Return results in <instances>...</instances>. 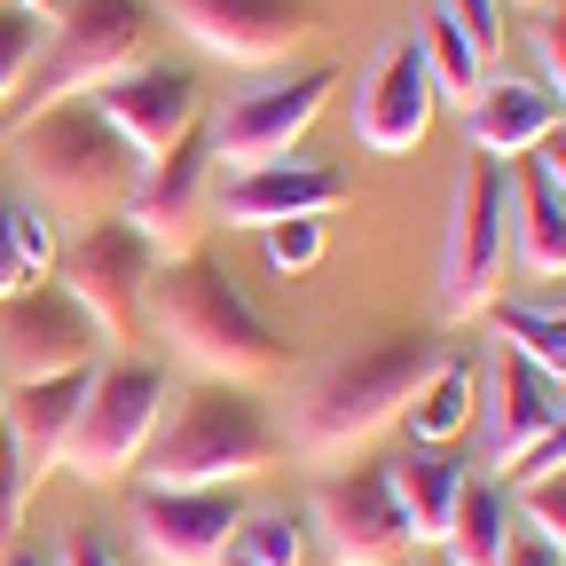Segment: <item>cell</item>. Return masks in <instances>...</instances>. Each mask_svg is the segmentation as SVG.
<instances>
[{
	"instance_id": "cell-1",
	"label": "cell",
	"mask_w": 566,
	"mask_h": 566,
	"mask_svg": "<svg viewBox=\"0 0 566 566\" xmlns=\"http://www.w3.org/2000/svg\"><path fill=\"white\" fill-rule=\"evenodd\" d=\"M142 331H158V346H174L181 363L212 386H260L283 370V338L260 323V307L237 292L229 268H212L205 252L189 260H158L150 275V307Z\"/></svg>"
},
{
	"instance_id": "cell-2",
	"label": "cell",
	"mask_w": 566,
	"mask_h": 566,
	"mask_svg": "<svg viewBox=\"0 0 566 566\" xmlns=\"http://www.w3.org/2000/svg\"><path fill=\"white\" fill-rule=\"evenodd\" d=\"M424 370H433V346L424 338H370V346L331 354L323 370H307L283 449H300L307 464H338L354 449H370L386 424H401Z\"/></svg>"
},
{
	"instance_id": "cell-3",
	"label": "cell",
	"mask_w": 566,
	"mask_h": 566,
	"mask_svg": "<svg viewBox=\"0 0 566 566\" xmlns=\"http://www.w3.org/2000/svg\"><path fill=\"white\" fill-rule=\"evenodd\" d=\"M9 150L32 181V205H48L55 221H118V205L142 174V158L126 150V134L80 95L9 126Z\"/></svg>"
},
{
	"instance_id": "cell-4",
	"label": "cell",
	"mask_w": 566,
	"mask_h": 566,
	"mask_svg": "<svg viewBox=\"0 0 566 566\" xmlns=\"http://www.w3.org/2000/svg\"><path fill=\"white\" fill-rule=\"evenodd\" d=\"M268 464H283V433L268 424V409L244 386H212V378L174 394V409L142 449L150 488H244Z\"/></svg>"
},
{
	"instance_id": "cell-5",
	"label": "cell",
	"mask_w": 566,
	"mask_h": 566,
	"mask_svg": "<svg viewBox=\"0 0 566 566\" xmlns=\"http://www.w3.org/2000/svg\"><path fill=\"white\" fill-rule=\"evenodd\" d=\"M504 268H512V166L464 158L457 189H449L441 275H433L441 323H480L495 300H504Z\"/></svg>"
},
{
	"instance_id": "cell-6",
	"label": "cell",
	"mask_w": 566,
	"mask_h": 566,
	"mask_svg": "<svg viewBox=\"0 0 566 566\" xmlns=\"http://www.w3.org/2000/svg\"><path fill=\"white\" fill-rule=\"evenodd\" d=\"M174 409V378L166 363H142V354H103L95 378H87V401H80V424L63 441V472L87 480V488H111L142 464L158 417Z\"/></svg>"
},
{
	"instance_id": "cell-7",
	"label": "cell",
	"mask_w": 566,
	"mask_h": 566,
	"mask_svg": "<svg viewBox=\"0 0 566 566\" xmlns=\"http://www.w3.org/2000/svg\"><path fill=\"white\" fill-rule=\"evenodd\" d=\"M150 0H63L55 24H48V48L32 63L24 80V111H55V103H80L95 95L103 80H118V71H134L142 55H150Z\"/></svg>"
},
{
	"instance_id": "cell-8",
	"label": "cell",
	"mask_w": 566,
	"mask_h": 566,
	"mask_svg": "<svg viewBox=\"0 0 566 566\" xmlns=\"http://www.w3.org/2000/svg\"><path fill=\"white\" fill-rule=\"evenodd\" d=\"M331 87H338V71H331V63H307V71H275V80L229 95L221 118H212V134H205L212 166H221V174H244V166L292 158V150H300V134L323 118Z\"/></svg>"
},
{
	"instance_id": "cell-9",
	"label": "cell",
	"mask_w": 566,
	"mask_h": 566,
	"mask_svg": "<svg viewBox=\"0 0 566 566\" xmlns=\"http://www.w3.org/2000/svg\"><path fill=\"white\" fill-rule=\"evenodd\" d=\"M150 275H158V252L142 244L126 221H87L80 237L55 252V283L87 307V323L103 331V346H134L142 338Z\"/></svg>"
},
{
	"instance_id": "cell-10",
	"label": "cell",
	"mask_w": 566,
	"mask_h": 566,
	"mask_svg": "<svg viewBox=\"0 0 566 566\" xmlns=\"http://www.w3.org/2000/svg\"><path fill=\"white\" fill-rule=\"evenodd\" d=\"M307 543L331 566H409L417 535L394 504L386 464H354V472H323L307 495Z\"/></svg>"
},
{
	"instance_id": "cell-11",
	"label": "cell",
	"mask_w": 566,
	"mask_h": 566,
	"mask_svg": "<svg viewBox=\"0 0 566 566\" xmlns=\"http://www.w3.org/2000/svg\"><path fill=\"white\" fill-rule=\"evenodd\" d=\"M103 331L87 323V307L63 292V283H17L0 300V378L32 386V378H71V370H95L103 363Z\"/></svg>"
},
{
	"instance_id": "cell-12",
	"label": "cell",
	"mask_w": 566,
	"mask_h": 566,
	"mask_svg": "<svg viewBox=\"0 0 566 566\" xmlns=\"http://www.w3.org/2000/svg\"><path fill=\"white\" fill-rule=\"evenodd\" d=\"M118 221L150 244L158 260H189L212 229V150H205V134H181L174 150L158 158H142L126 205H118Z\"/></svg>"
},
{
	"instance_id": "cell-13",
	"label": "cell",
	"mask_w": 566,
	"mask_h": 566,
	"mask_svg": "<svg viewBox=\"0 0 566 566\" xmlns=\"http://www.w3.org/2000/svg\"><path fill=\"white\" fill-rule=\"evenodd\" d=\"M150 17H166L197 55L229 63V71H268L315 32L307 0H158Z\"/></svg>"
},
{
	"instance_id": "cell-14",
	"label": "cell",
	"mask_w": 566,
	"mask_h": 566,
	"mask_svg": "<svg viewBox=\"0 0 566 566\" xmlns=\"http://www.w3.org/2000/svg\"><path fill=\"white\" fill-rule=\"evenodd\" d=\"M354 197V181L338 166L315 158H275V166H244V174H212V221L221 229H275V221H331Z\"/></svg>"
},
{
	"instance_id": "cell-15",
	"label": "cell",
	"mask_w": 566,
	"mask_h": 566,
	"mask_svg": "<svg viewBox=\"0 0 566 566\" xmlns=\"http://www.w3.org/2000/svg\"><path fill=\"white\" fill-rule=\"evenodd\" d=\"M237 488H134L126 527L150 566H212L237 543Z\"/></svg>"
},
{
	"instance_id": "cell-16",
	"label": "cell",
	"mask_w": 566,
	"mask_h": 566,
	"mask_svg": "<svg viewBox=\"0 0 566 566\" xmlns=\"http://www.w3.org/2000/svg\"><path fill=\"white\" fill-rule=\"evenodd\" d=\"M87 103L126 134V150H134V158L174 150V142H181V134H197V118H205V87H197V71H189V63H150V55H142L134 71H118V80H103Z\"/></svg>"
},
{
	"instance_id": "cell-17",
	"label": "cell",
	"mask_w": 566,
	"mask_h": 566,
	"mask_svg": "<svg viewBox=\"0 0 566 566\" xmlns=\"http://www.w3.org/2000/svg\"><path fill=\"white\" fill-rule=\"evenodd\" d=\"M558 386L535 370V363H520L512 346H488V363H480V449H488V472H504L512 480V464L558 424Z\"/></svg>"
},
{
	"instance_id": "cell-18",
	"label": "cell",
	"mask_w": 566,
	"mask_h": 566,
	"mask_svg": "<svg viewBox=\"0 0 566 566\" xmlns=\"http://www.w3.org/2000/svg\"><path fill=\"white\" fill-rule=\"evenodd\" d=\"M433 80H424V63H417V40L409 32H394V40H378L370 48V63H363V80H354V134L370 142V150H417L424 142V126H433Z\"/></svg>"
},
{
	"instance_id": "cell-19",
	"label": "cell",
	"mask_w": 566,
	"mask_h": 566,
	"mask_svg": "<svg viewBox=\"0 0 566 566\" xmlns=\"http://www.w3.org/2000/svg\"><path fill=\"white\" fill-rule=\"evenodd\" d=\"M558 118H566V103L543 80H480V95L464 103V142H472V158L512 166V158L535 150Z\"/></svg>"
},
{
	"instance_id": "cell-20",
	"label": "cell",
	"mask_w": 566,
	"mask_h": 566,
	"mask_svg": "<svg viewBox=\"0 0 566 566\" xmlns=\"http://www.w3.org/2000/svg\"><path fill=\"white\" fill-rule=\"evenodd\" d=\"M87 378H95V370L32 378V386H9V394H0V433L17 441V457H24V472H32V480L63 472V441H71V424H80Z\"/></svg>"
},
{
	"instance_id": "cell-21",
	"label": "cell",
	"mask_w": 566,
	"mask_h": 566,
	"mask_svg": "<svg viewBox=\"0 0 566 566\" xmlns=\"http://www.w3.org/2000/svg\"><path fill=\"white\" fill-rule=\"evenodd\" d=\"M512 260L535 283H566V197L535 158H512Z\"/></svg>"
},
{
	"instance_id": "cell-22",
	"label": "cell",
	"mask_w": 566,
	"mask_h": 566,
	"mask_svg": "<svg viewBox=\"0 0 566 566\" xmlns=\"http://www.w3.org/2000/svg\"><path fill=\"white\" fill-rule=\"evenodd\" d=\"M472 409H480V363H472V354H433V370L417 378L401 424H409L417 449H449L472 424Z\"/></svg>"
},
{
	"instance_id": "cell-23",
	"label": "cell",
	"mask_w": 566,
	"mask_h": 566,
	"mask_svg": "<svg viewBox=\"0 0 566 566\" xmlns=\"http://www.w3.org/2000/svg\"><path fill=\"white\" fill-rule=\"evenodd\" d=\"M441 551H449V566H504V551H512V495H504L495 472H480V480L464 472L457 512L441 527Z\"/></svg>"
},
{
	"instance_id": "cell-24",
	"label": "cell",
	"mask_w": 566,
	"mask_h": 566,
	"mask_svg": "<svg viewBox=\"0 0 566 566\" xmlns=\"http://www.w3.org/2000/svg\"><path fill=\"white\" fill-rule=\"evenodd\" d=\"M386 480H394V504H401L409 535L417 543H441V527L457 512V488H464V464H449L441 449H409V457L386 464Z\"/></svg>"
},
{
	"instance_id": "cell-25",
	"label": "cell",
	"mask_w": 566,
	"mask_h": 566,
	"mask_svg": "<svg viewBox=\"0 0 566 566\" xmlns=\"http://www.w3.org/2000/svg\"><path fill=\"white\" fill-rule=\"evenodd\" d=\"M495 346L535 363L551 386H566V300H495Z\"/></svg>"
},
{
	"instance_id": "cell-26",
	"label": "cell",
	"mask_w": 566,
	"mask_h": 566,
	"mask_svg": "<svg viewBox=\"0 0 566 566\" xmlns=\"http://www.w3.org/2000/svg\"><path fill=\"white\" fill-rule=\"evenodd\" d=\"M409 40H417V63H424V80H433V95L464 111V103L480 95V71H488V63L472 55V40H464V32H457L441 9H417Z\"/></svg>"
},
{
	"instance_id": "cell-27",
	"label": "cell",
	"mask_w": 566,
	"mask_h": 566,
	"mask_svg": "<svg viewBox=\"0 0 566 566\" xmlns=\"http://www.w3.org/2000/svg\"><path fill=\"white\" fill-rule=\"evenodd\" d=\"M0 221H9V252L24 268V283H48L55 275V252H63V221L32 197H0Z\"/></svg>"
},
{
	"instance_id": "cell-28",
	"label": "cell",
	"mask_w": 566,
	"mask_h": 566,
	"mask_svg": "<svg viewBox=\"0 0 566 566\" xmlns=\"http://www.w3.org/2000/svg\"><path fill=\"white\" fill-rule=\"evenodd\" d=\"M237 551H252L260 566H307V512H292V504H260V512H244L237 520Z\"/></svg>"
},
{
	"instance_id": "cell-29",
	"label": "cell",
	"mask_w": 566,
	"mask_h": 566,
	"mask_svg": "<svg viewBox=\"0 0 566 566\" xmlns=\"http://www.w3.org/2000/svg\"><path fill=\"white\" fill-rule=\"evenodd\" d=\"M40 40H48V24L0 0V111H9V95H24L32 63H40Z\"/></svg>"
},
{
	"instance_id": "cell-30",
	"label": "cell",
	"mask_w": 566,
	"mask_h": 566,
	"mask_svg": "<svg viewBox=\"0 0 566 566\" xmlns=\"http://www.w3.org/2000/svg\"><path fill=\"white\" fill-rule=\"evenodd\" d=\"M260 244H268V268L275 275H307L331 237H323V221H275V229H260Z\"/></svg>"
},
{
	"instance_id": "cell-31",
	"label": "cell",
	"mask_w": 566,
	"mask_h": 566,
	"mask_svg": "<svg viewBox=\"0 0 566 566\" xmlns=\"http://www.w3.org/2000/svg\"><path fill=\"white\" fill-rule=\"evenodd\" d=\"M433 9L472 40V55H480V63L504 55V0H433Z\"/></svg>"
},
{
	"instance_id": "cell-32",
	"label": "cell",
	"mask_w": 566,
	"mask_h": 566,
	"mask_svg": "<svg viewBox=\"0 0 566 566\" xmlns=\"http://www.w3.org/2000/svg\"><path fill=\"white\" fill-rule=\"evenodd\" d=\"M32 472H24V457H17V441L0 433V551H9L17 535H24V512H32Z\"/></svg>"
},
{
	"instance_id": "cell-33",
	"label": "cell",
	"mask_w": 566,
	"mask_h": 566,
	"mask_svg": "<svg viewBox=\"0 0 566 566\" xmlns=\"http://www.w3.org/2000/svg\"><path fill=\"white\" fill-rule=\"evenodd\" d=\"M520 512H527V527L566 558V472H551V480H527L520 488Z\"/></svg>"
},
{
	"instance_id": "cell-34",
	"label": "cell",
	"mask_w": 566,
	"mask_h": 566,
	"mask_svg": "<svg viewBox=\"0 0 566 566\" xmlns=\"http://www.w3.org/2000/svg\"><path fill=\"white\" fill-rule=\"evenodd\" d=\"M535 63H543V87L566 103V0L535 9Z\"/></svg>"
},
{
	"instance_id": "cell-35",
	"label": "cell",
	"mask_w": 566,
	"mask_h": 566,
	"mask_svg": "<svg viewBox=\"0 0 566 566\" xmlns=\"http://www.w3.org/2000/svg\"><path fill=\"white\" fill-rule=\"evenodd\" d=\"M551 472H566V409H558V424H551V433H543V441H535V449L512 464V480H520V488H527V480H551Z\"/></svg>"
},
{
	"instance_id": "cell-36",
	"label": "cell",
	"mask_w": 566,
	"mask_h": 566,
	"mask_svg": "<svg viewBox=\"0 0 566 566\" xmlns=\"http://www.w3.org/2000/svg\"><path fill=\"white\" fill-rule=\"evenodd\" d=\"M55 566H126V558L103 543V527H71L63 551H55Z\"/></svg>"
},
{
	"instance_id": "cell-37",
	"label": "cell",
	"mask_w": 566,
	"mask_h": 566,
	"mask_svg": "<svg viewBox=\"0 0 566 566\" xmlns=\"http://www.w3.org/2000/svg\"><path fill=\"white\" fill-rule=\"evenodd\" d=\"M527 158H535V166H543V181H551V189L566 197V118H558V126H551V134L535 142V150H527Z\"/></svg>"
},
{
	"instance_id": "cell-38",
	"label": "cell",
	"mask_w": 566,
	"mask_h": 566,
	"mask_svg": "<svg viewBox=\"0 0 566 566\" xmlns=\"http://www.w3.org/2000/svg\"><path fill=\"white\" fill-rule=\"evenodd\" d=\"M504 566H566L543 535H512V551H504Z\"/></svg>"
},
{
	"instance_id": "cell-39",
	"label": "cell",
	"mask_w": 566,
	"mask_h": 566,
	"mask_svg": "<svg viewBox=\"0 0 566 566\" xmlns=\"http://www.w3.org/2000/svg\"><path fill=\"white\" fill-rule=\"evenodd\" d=\"M17 283H24V268H17V252H9V221H0V300H9Z\"/></svg>"
},
{
	"instance_id": "cell-40",
	"label": "cell",
	"mask_w": 566,
	"mask_h": 566,
	"mask_svg": "<svg viewBox=\"0 0 566 566\" xmlns=\"http://www.w3.org/2000/svg\"><path fill=\"white\" fill-rule=\"evenodd\" d=\"M0 566H55V558H40V551H24V543H9V551H0Z\"/></svg>"
},
{
	"instance_id": "cell-41",
	"label": "cell",
	"mask_w": 566,
	"mask_h": 566,
	"mask_svg": "<svg viewBox=\"0 0 566 566\" xmlns=\"http://www.w3.org/2000/svg\"><path fill=\"white\" fill-rule=\"evenodd\" d=\"M9 9H24V17H40V24H55V9H63V0H9Z\"/></svg>"
},
{
	"instance_id": "cell-42",
	"label": "cell",
	"mask_w": 566,
	"mask_h": 566,
	"mask_svg": "<svg viewBox=\"0 0 566 566\" xmlns=\"http://www.w3.org/2000/svg\"><path fill=\"white\" fill-rule=\"evenodd\" d=\"M212 566H260V558H252V551H237V543H229V551H221V558H212Z\"/></svg>"
},
{
	"instance_id": "cell-43",
	"label": "cell",
	"mask_w": 566,
	"mask_h": 566,
	"mask_svg": "<svg viewBox=\"0 0 566 566\" xmlns=\"http://www.w3.org/2000/svg\"><path fill=\"white\" fill-rule=\"evenodd\" d=\"M527 9H551V0H527Z\"/></svg>"
},
{
	"instance_id": "cell-44",
	"label": "cell",
	"mask_w": 566,
	"mask_h": 566,
	"mask_svg": "<svg viewBox=\"0 0 566 566\" xmlns=\"http://www.w3.org/2000/svg\"><path fill=\"white\" fill-rule=\"evenodd\" d=\"M0 394H9V378H0Z\"/></svg>"
}]
</instances>
